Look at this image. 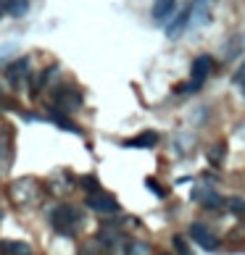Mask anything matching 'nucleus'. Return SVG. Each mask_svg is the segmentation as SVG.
I'll use <instances>...</instances> for the list:
<instances>
[{"label":"nucleus","instance_id":"1","mask_svg":"<svg viewBox=\"0 0 245 255\" xmlns=\"http://www.w3.org/2000/svg\"><path fill=\"white\" fill-rule=\"evenodd\" d=\"M48 221L56 234L61 237H76L82 229V223H85V216H82V211L71 203H58L53 211L48 213Z\"/></svg>","mask_w":245,"mask_h":255},{"label":"nucleus","instance_id":"2","mask_svg":"<svg viewBox=\"0 0 245 255\" xmlns=\"http://www.w3.org/2000/svg\"><path fill=\"white\" fill-rule=\"evenodd\" d=\"M40 192H42L40 182H37V179H32V176H24V179L13 182L11 187H8V195H11V200H13L16 205H21V208H29V205H35L37 200H40Z\"/></svg>","mask_w":245,"mask_h":255},{"label":"nucleus","instance_id":"24","mask_svg":"<svg viewBox=\"0 0 245 255\" xmlns=\"http://www.w3.org/2000/svg\"><path fill=\"white\" fill-rule=\"evenodd\" d=\"M229 208H232V213H237V216H245V200H240V197H232V200H229Z\"/></svg>","mask_w":245,"mask_h":255},{"label":"nucleus","instance_id":"11","mask_svg":"<svg viewBox=\"0 0 245 255\" xmlns=\"http://www.w3.org/2000/svg\"><path fill=\"white\" fill-rule=\"evenodd\" d=\"M0 255H32V247L21 239H0Z\"/></svg>","mask_w":245,"mask_h":255},{"label":"nucleus","instance_id":"19","mask_svg":"<svg viewBox=\"0 0 245 255\" xmlns=\"http://www.w3.org/2000/svg\"><path fill=\"white\" fill-rule=\"evenodd\" d=\"M172 245H174V250H177V255H193V247L187 245V239L182 237V234H174L172 237Z\"/></svg>","mask_w":245,"mask_h":255},{"label":"nucleus","instance_id":"20","mask_svg":"<svg viewBox=\"0 0 245 255\" xmlns=\"http://www.w3.org/2000/svg\"><path fill=\"white\" fill-rule=\"evenodd\" d=\"M82 187L87 190V195H93V192H101V184H98V176H93V174L82 176Z\"/></svg>","mask_w":245,"mask_h":255},{"label":"nucleus","instance_id":"15","mask_svg":"<svg viewBox=\"0 0 245 255\" xmlns=\"http://www.w3.org/2000/svg\"><path fill=\"white\" fill-rule=\"evenodd\" d=\"M124 255H153L150 242H142V239H129L124 245Z\"/></svg>","mask_w":245,"mask_h":255},{"label":"nucleus","instance_id":"25","mask_svg":"<svg viewBox=\"0 0 245 255\" xmlns=\"http://www.w3.org/2000/svg\"><path fill=\"white\" fill-rule=\"evenodd\" d=\"M145 187H148V190L153 192V195H158V197H164V190H161V187H158V184H156V179H150V176H148V179H145Z\"/></svg>","mask_w":245,"mask_h":255},{"label":"nucleus","instance_id":"23","mask_svg":"<svg viewBox=\"0 0 245 255\" xmlns=\"http://www.w3.org/2000/svg\"><path fill=\"white\" fill-rule=\"evenodd\" d=\"M201 90V84H195V82H185V84H177V95H185V92H190V95H193V92H198Z\"/></svg>","mask_w":245,"mask_h":255},{"label":"nucleus","instance_id":"4","mask_svg":"<svg viewBox=\"0 0 245 255\" xmlns=\"http://www.w3.org/2000/svg\"><path fill=\"white\" fill-rule=\"evenodd\" d=\"M85 205L90 208V211H95V213H101V216H116L121 211V205H119V200L108 195V192H93V195H87L85 200Z\"/></svg>","mask_w":245,"mask_h":255},{"label":"nucleus","instance_id":"14","mask_svg":"<svg viewBox=\"0 0 245 255\" xmlns=\"http://www.w3.org/2000/svg\"><path fill=\"white\" fill-rule=\"evenodd\" d=\"M174 3H177V0H156V3H153V21L169 19L172 11H174Z\"/></svg>","mask_w":245,"mask_h":255},{"label":"nucleus","instance_id":"27","mask_svg":"<svg viewBox=\"0 0 245 255\" xmlns=\"http://www.w3.org/2000/svg\"><path fill=\"white\" fill-rule=\"evenodd\" d=\"M161 255H169V253H161Z\"/></svg>","mask_w":245,"mask_h":255},{"label":"nucleus","instance_id":"9","mask_svg":"<svg viewBox=\"0 0 245 255\" xmlns=\"http://www.w3.org/2000/svg\"><path fill=\"white\" fill-rule=\"evenodd\" d=\"M27 66H29V58H16L8 68H5V79H8V84L13 90H19L21 82L27 79Z\"/></svg>","mask_w":245,"mask_h":255},{"label":"nucleus","instance_id":"21","mask_svg":"<svg viewBox=\"0 0 245 255\" xmlns=\"http://www.w3.org/2000/svg\"><path fill=\"white\" fill-rule=\"evenodd\" d=\"M48 187L56 192V195H61V182L58 179H48ZM71 190V182H69V174H64V192Z\"/></svg>","mask_w":245,"mask_h":255},{"label":"nucleus","instance_id":"3","mask_svg":"<svg viewBox=\"0 0 245 255\" xmlns=\"http://www.w3.org/2000/svg\"><path fill=\"white\" fill-rule=\"evenodd\" d=\"M53 111L58 113H71V111H79L82 108V95L79 90L69 87V84H58L56 90H53Z\"/></svg>","mask_w":245,"mask_h":255},{"label":"nucleus","instance_id":"12","mask_svg":"<svg viewBox=\"0 0 245 255\" xmlns=\"http://www.w3.org/2000/svg\"><path fill=\"white\" fill-rule=\"evenodd\" d=\"M187 24H190V8H185L169 27H166V37H169V40H177V37L187 29Z\"/></svg>","mask_w":245,"mask_h":255},{"label":"nucleus","instance_id":"10","mask_svg":"<svg viewBox=\"0 0 245 255\" xmlns=\"http://www.w3.org/2000/svg\"><path fill=\"white\" fill-rule=\"evenodd\" d=\"M211 71H213V61H211V56H198V58L193 61L190 76H193V82H195V84H201V87H203L206 76H209Z\"/></svg>","mask_w":245,"mask_h":255},{"label":"nucleus","instance_id":"5","mask_svg":"<svg viewBox=\"0 0 245 255\" xmlns=\"http://www.w3.org/2000/svg\"><path fill=\"white\" fill-rule=\"evenodd\" d=\"M190 197H193L198 205L209 208V211H219V208L224 205V197H221L216 190H211V182H201V184H195L193 192H190Z\"/></svg>","mask_w":245,"mask_h":255},{"label":"nucleus","instance_id":"8","mask_svg":"<svg viewBox=\"0 0 245 255\" xmlns=\"http://www.w3.org/2000/svg\"><path fill=\"white\" fill-rule=\"evenodd\" d=\"M11 158H13V140H11V132L3 127L0 129V176L8 174Z\"/></svg>","mask_w":245,"mask_h":255},{"label":"nucleus","instance_id":"7","mask_svg":"<svg viewBox=\"0 0 245 255\" xmlns=\"http://www.w3.org/2000/svg\"><path fill=\"white\" fill-rule=\"evenodd\" d=\"M190 239H193V242H198L203 247V250H209V253H216L219 247H221V242H219V237L213 234V231L206 226V223H193V226H190Z\"/></svg>","mask_w":245,"mask_h":255},{"label":"nucleus","instance_id":"13","mask_svg":"<svg viewBox=\"0 0 245 255\" xmlns=\"http://www.w3.org/2000/svg\"><path fill=\"white\" fill-rule=\"evenodd\" d=\"M153 145H158V132H142L137 134L135 140H127L124 148H153Z\"/></svg>","mask_w":245,"mask_h":255},{"label":"nucleus","instance_id":"6","mask_svg":"<svg viewBox=\"0 0 245 255\" xmlns=\"http://www.w3.org/2000/svg\"><path fill=\"white\" fill-rule=\"evenodd\" d=\"M119 223H121V221H105L103 226L98 229V237H95V242L101 245L105 253H111V250H113V247H116L119 242H124V234H121Z\"/></svg>","mask_w":245,"mask_h":255},{"label":"nucleus","instance_id":"17","mask_svg":"<svg viewBox=\"0 0 245 255\" xmlns=\"http://www.w3.org/2000/svg\"><path fill=\"white\" fill-rule=\"evenodd\" d=\"M27 8H29V0H11V3H5L0 11H3V13H11V16L19 19V16H24V13H27Z\"/></svg>","mask_w":245,"mask_h":255},{"label":"nucleus","instance_id":"18","mask_svg":"<svg viewBox=\"0 0 245 255\" xmlns=\"http://www.w3.org/2000/svg\"><path fill=\"white\" fill-rule=\"evenodd\" d=\"M224 156H227V145L224 142H216V145H211V148H209V160L213 166L224 163Z\"/></svg>","mask_w":245,"mask_h":255},{"label":"nucleus","instance_id":"22","mask_svg":"<svg viewBox=\"0 0 245 255\" xmlns=\"http://www.w3.org/2000/svg\"><path fill=\"white\" fill-rule=\"evenodd\" d=\"M79 255H105V250H103V247L93 239V242H87L85 247H82V253H79Z\"/></svg>","mask_w":245,"mask_h":255},{"label":"nucleus","instance_id":"16","mask_svg":"<svg viewBox=\"0 0 245 255\" xmlns=\"http://www.w3.org/2000/svg\"><path fill=\"white\" fill-rule=\"evenodd\" d=\"M48 119H50L53 124H56V127H61V129H66V132H74V134H79V132H82V129H79V127H76V124H74V121H69V119H66V113H58V111H50V116H48Z\"/></svg>","mask_w":245,"mask_h":255},{"label":"nucleus","instance_id":"26","mask_svg":"<svg viewBox=\"0 0 245 255\" xmlns=\"http://www.w3.org/2000/svg\"><path fill=\"white\" fill-rule=\"evenodd\" d=\"M0 221H3V211H0Z\"/></svg>","mask_w":245,"mask_h":255}]
</instances>
